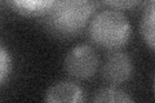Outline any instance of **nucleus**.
Returning a JSON list of instances; mask_svg holds the SVG:
<instances>
[{
	"instance_id": "obj_1",
	"label": "nucleus",
	"mask_w": 155,
	"mask_h": 103,
	"mask_svg": "<svg viewBox=\"0 0 155 103\" xmlns=\"http://www.w3.org/2000/svg\"><path fill=\"white\" fill-rule=\"evenodd\" d=\"M96 7V0H54L44 16L53 32L74 36L89 24Z\"/></svg>"
},
{
	"instance_id": "obj_2",
	"label": "nucleus",
	"mask_w": 155,
	"mask_h": 103,
	"mask_svg": "<svg viewBox=\"0 0 155 103\" xmlns=\"http://www.w3.org/2000/svg\"><path fill=\"white\" fill-rule=\"evenodd\" d=\"M89 39L100 48L116 50L123 48L130 37L127 17L116 9H105L94 14L88 24Z\"/></svg>"
},
{
	"instance_id": "obj_3",
	"label": "nucleus",
	"mask_w": 155,
	"mask_h": 103,
	"mask_svg": "<svg viewBox=\"0 0 155 103\" xmlns=\"http://www.w3.org/2000/svg\"><path fill=\"white\" fill-rule=\"evenodd\" d=\"M98 67V56L89 45H76L65 58V70L71 77L83 80L93 76Z\"/></svg>"
},
{
	"instance_id": "obj_4",
	"label": "nucleus",
	"mask_w": 155,
	"mask_h": 103,
	"mask_svg": "<svg viewBox=\"0 0 155 103\" xmlns=\"http://www.w3.org/2000/svg\"><path fill=\"white\" fill-rule=\"evenodd\" d=\"M132 61L122 52H114L106 58L102 67V77L113 85L127 81L132 75Z\"/></svg>"
},
{
	"instance_id": "obj_5",
	"label": "nucleus",
	"mask_w": 155,
	"mask_h": 103,
	"mask_svg": "<svg viewBox=\"0 0 155 103\" xmlns=\"http://www.w3.org/2000/svg\"><path fill=\"white\" fill-rule=\"evenodd\" d=\"M47 102L61 103V102H81L83 101V90L79 85L71 81L57 82L56 85L51 86L45 95Z\"/></svg>"
},
{
	"instance_id": "obj_6",
	"label": "nucleus",
	"mask_w": 155,
	"mask_h": 103,
	"mask_svg": "<svg viewBox=\"0 0 155 103\" xmlns=\"http://www.w3.org/2000/svg\"><path fill=\"white\" fill-rule=\"evenodd\" d=\"M11 5L22 14L41 16L48 12L54 0H8Z\"/></svg>"
},
{
	"instance_id": "obj_7",
	"label": "nucleus",
	"mask_w": 155,
	"mask_h": 103,
	"mask_svg": "<svg viewBox=\"0 0 155 103\" xmlns=\"http://www.w3.org/2000/svg\"><path fill=\"white\" fill-rule=\"evenodd\" d=\"M140 31L145 43L155 50V4H151L142 14Z\"/></svg>"
},
{
	"instance_id": "obj_8",
	"label": "nucleus",
	"mask_w": 155,
	"mask_h": 103,
	"mask_svg": "<svg viewBox=\"0 0 155 103\" xmlns=\"http://www.w3.org/2000/svg\"><path fill=\"white\" fill-rule=\"evenodd\" d=\"M94 102H110V103H115V102H132L130 98L127 93H124L123 90L118 89L114 86H109V88H104L96 93V95L93 98Z\"/></svg>"
},
{
	"instance_id": "obj_9",
	"label": "nucleus",
	"mask_w": 155,
	"mask_h": 103,
	"mask_svg": "<svg viewBox=\"0 0 155 103\" xmlns=\"http://www.w3.org/2000/svg\"><path fill=\"white\" fill-rule=\"evenodd\" d=\"M105 4L116 11H124V9H130L134 5H137L140 0H102Z\"/></svg>"
},
{
	"instance_id": "obj_10",
	"label": "nucleus",
	"mask_w": 155,
	"mask_h": 103,
	"mask_svg": "<svg viewBox=\"0 0 155 103\" xmlns=\"http://www.w3.org/2000/svg\"><path fill=\"white\" fill-rule=\"evenodd\" d=\"M9 57L4 48L0 49V81L4 82L9 72Z\"/></svg>"
},
{
	"instance_id": "obj_11",
	"label": "nucleus",
	"mask_w": 155,
	"mask_h": 103,
	"mask_svg": "<svg viewBox=\"0 0 155 103\" xmlns=\"http://www.w3.org/2000/svg\"><path fill=\"white\" fill-rule=\"evenodd\" d=\"M150 2H151L153 4H155V0H150Z\"/></svg>"
}]
</instances>
